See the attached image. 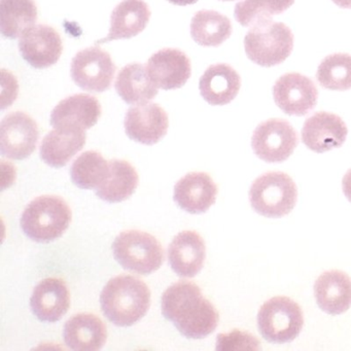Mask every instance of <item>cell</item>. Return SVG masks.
Returning <instances> with one entry per match:
<instances>
[{
  "label": "cell",
  "instance_id": "31",
  "mask_svg": "<svg viewBox=\"0 0 351 351\" xmlns=\"http://www.w3.org/2000/svg\"><path fill=\"white\" fill-rule=\"evenodd\" d=\"M316 79L322 88L332 91L351 89V56L334 54L322 60L316 73Z\"/></svg>",
  "mask_w": 351,
  "mask_h": 351
},
{
  "label": "cell",
  "instance_id": "20",
  "mask_svg": "<svg viewBox=\"0 0 351 351\" xmlns=\"http://www.w3.org/2000/svg\"><path fill=\"white\" fill-rule=\"evenodd\" d=\"M149 18L151 10L145 1L123 0L112 11L108 36L98 40L97 44L134 38L145 29Z\"/></svg>",
  "mask_w": 351,
  "mask_h": 351
},
{
  "label": "cell",
  "instance_id": "28",
  "mask_svg": "<svg viewBox=\"0 0 351 351\" xmlns=\"http://www.w3.org/2000/svg\"><path fill=\"white\" fill-rule=\"evenodd\" d=\"M231 34V21L219 12L203 10L195 14L191 22V36L202 47L221 46Z\"/></svg>",
  "mask_w": 351,
  "mask_h": 351
},
{
  "label": "cell",
  "instance_id": "6",
  "mask_svg": "<svg viewBox=\"0 0 351 351\" xmlns=\"http://www.w3.org/2000/svg\"><path fill=\"white\" fill-rule=\"evenodd\" d=\"M298 199L293 180L283 172H268L254 180L250 186L252 208L263 217L278 219L289 215Z\"/></svg>",
  "mask_w": 351,
  "mask_h": 351
},
{
  "label": "cell",
  "instance_id": "30",
  "mask_svg": "<svg viewBox=\"0 0 351 351\" xmlns=\"http://www.w3.org/2000/svg\"><path fill=\"white\" fill-rule=\"evenodd\" d=\"M293 3L295 0H242L236 5L234 17L244 27H250L272 21L273 16L285 13Z\"/></svg>",
  "mask_w": 351,
  "mask_h": 351
},
{
  "label": "cell",
  "instance_id": "21",
  "mask_svg": "<svg viewBox=\"0 0 351 351\" xmlns=\"http://www.w3.org/2000/svg\"><path fill=\"white\" fill-rule=\"evenodd\" d=\"M106 324L95 314H77L65 322L63 339L73 350H99L106 344Z\"/></svg>",
  "mask_w": 351,
  "mask_h": 351
},
{
  "label": "cell",
  "instance_id": "22",
  "mask_svg": "<svg viewBox=\"0 0 351 351\" xmlns=\"http://www.w3.org/2000/svg\"><path fill=\"white\" fill-rule=\"evenodd\" d=\"M240 87L241 77L225 63L209 66L199 82L201 96L210 106L229 104L239 93Z\"/></svg>",
  "mask_w": 351,
  "mask_h": 351
},
{
  "label": "cell",
  "instance_id": "13",
  "mask_svg": "<svg viewBox=\"0 0 351 351\" xmlns=\"http://www.w3.org/2000/svg\"><path fill=\"white\" fill-rule=\"evenodd\" d=\"M124 125L129 138L141 145H153L167 134L169 119L159 104H143L129 108Z\"/></svg>",
  "mask_w": 351,
  "mask_h": 351
},
{
  "label": "cell",
  "instance_id": "24",
  "mask_svg": "<svg viewBox=\"0 0 351 351\" xmlns=\"http://www.w3.org/2000/svg\"><path fill=\"white\" fill-rule=\"evenodd\" d=\"M87 135L82 129H55L45 136L40 158L47 165L62 168L85 147Z\"/></svg>",
  "mask_w": 351,
  "mask_h": 351
},
{
  "label": "cell",
  "instance_id": "5",
  "mask_svg": "<svg viewBox=\"0 0 351 351\" xmlns=\"http://www.w3.org/2000/svg\"><path fill=\"white\" fill-rule=\"evenodd\" d=\"M248 58L263 67L280 64L293 49V34L283 23L272 21L256 24L244 38Z\"/></svg>",
  "mask_w": 351,
  "mask_h": 351
},
{
  "label": "cell",
  "instance_id": "26",
  "mask_svg": "<svg viewBox=\"0 0 351 351\" xmlns=\"http://www.w3.org/2000/svg\"><path fill=\"white\" fill-rule=\"evenodd\" d=\"M108 180L96 190L98 198L108 203H120L130 198L138 186V174L135 168L123 160L110 161Z\"/></svg>",
  "mask_w": 351,
  "mask_h": 351
},
{
  "label": "cell",
  "instance_id": "25",
  "mask_svg": "<svg viewBox=\"0 0 351 351\" xmlns=\"http://www.w3.org/2000/svg\"><path fill=\"white\" fill-rule=\"evenodd\" d=\"M114 89L128 104H143L158 95V87L152 82L145 65L131 63L117 77Z\"/></svg>",
  "mask_w": 351,
  "mask_h": 351
},
{
  "label": "cell",
  "instance_id": "3",
  "mask_svg": "<svg viewBox=\"0 0 351 351\" xmlns=\"http://www.w3.org/2000/svg\"><path fill=\"white\" fill-rule=\"evenodd\" d=\"M71 219L73 213L64 199L58 196H42L27 205L20 225L29 239L38 243H49L66 232Z\"/></svg>",
  "mask_w": 351,
  "mask_h": 351
},
{
  "label": "cell",
  "instance_id": "23",
  "mask_svg": "<svg viewBox=\"0 0 351 351\" xmlns=\"http://www.w3.org/2000/svg\"><path fill=\"white\" fill-rule=\"evenodd\" d=\"M316 303L330 315L344 313L351 306V278L342 271L322 273L314 285Z\"/></svg>",
  "mask_w": 351,
  "mask_h": 351
},
{
  "label": "cell",
  "instance_id": "14",
  "mask_svg": "<svg viewBox=\"0 0 351 351\" xmlns=\"http://www.w3.org/2000/svg\"><path fill=\"white\" fill-rule=\"evenodd\" d=\"M145 67L152 82L165 91L184 87L192 75L190 59L178 49L159 51L149 59Z\"/></svg>",
  "mask_w": 351,
  "mask_h": 351
},
{
  "label": "cell",
  "instance_id": "19",
  "mask_svg": "<svg viewBox=\"0 0 351 351\" xmlns=\"http://www.w3.org/2000/svg\"><path fill=\"white\" fill-rule=\"evenodd\" d=\"M30 307L42 322H58L71 307V293L66 283L53 277L40 281L30 298Z\"/></svg>",
  "mask_w": 351,
  "mask_h": 351
},
{
  "label": "cell",
  "instance_id": "4",
  "mask_svg": "<svg viewBox=\"0 0 351 351\" xmlns=\"http://www.w3.org/2000/svg\"><path fill=\"white\" fill-rule=\"evenodd\" d=\"M112 247L117 262L125 270L136 274H152L159 270L164 262L161 243L147 232H122L117 236Z\"/></svg>",
  "mask_w": 351,
  "mask_h": 351
},
{
  "label": "cell",
  "instance_id": "1",
  "mask_svg": "<svg viewBox=\"0 0 351 351\" xmlns=\"http://www.w3.org/2000/svg\"><path fill=\"white\" fill-rule=\"evenodd\" d=\"M162 314L189 339L206 338L219 324V312L196 283L178 281L164 291Z\"/></svg>",
  "mask_w": 351,
  "mask_h": 351
},
{
  "label": "cell",
  "instance_id": "35",
  "mask_svg": "<svg viewBox=\"0 0 351 351\" xmlns=\"http://www.w3.org/2000/svg\"><path fill=\"white\" fill-rule=\"evenodd\" d=\"M335 5L342 9H351V0H332Z\"/></svg>",
  "mask_w": 351,
  "mask_h": 351
},
{
  "label": "cell",
  "instance_id": "29",
  "mask_svg": "<svg viewBox=\"0 0 351 351\" xmlns=\"http://www.w3.org/2000/svg\"><path fill=\"white\" fill-rule=\"evenodd\" d=\"M110 162L101 154L88 151L82 154L71 168V178L73 184L84 190H97L110 176Z\"/></svg>",
  "mask_w": 351,
  "mask_h": 351
},
{
  "label": "cell",
  "instance_id": "17",
  "mask_svg": "<svg viewBox=\"0 0 351 351\" xmlns=\"http://www.w3.org/2000/svg\"><path fill=\"white\" fill-rule=\"evenodd\" d=\"M217 186L204 172H192L178 180L173 199L178 207L192 215L206 213L215 203Z\"/></svg>",
  "mask_w": 351,
  "mask_h": 351
},
{
  "label": "cell",
  "instance_id": "34",
  "mask_svg": "<svg viewBox=\"0 0 351 351\" xmlns=\"http://www.w3.org/2000/svg\"><path fill=\"white\" fill-rule=\"evenodd\" d=\"M172 5H180V7H186V5H195L198 0H167Z\"/></svg>",
  "mask_w": 351,
  "mask_h": 351
},
{
  "label": "cell",
  "instance_id": "7",
  "mask_svg": "<svg viewBox=\"0 0 351 351\" xmlns=\"http://www.w3.org/2000/svg\"><path fill=\"white\" fill-rule=\"evenodd\" d=\"M303 324L301 307L287 297L272 298L258 310V332L270 343L291 342L299 336Z\"/></svg>",
  "mask_w": 351,
  "mask_h": 351
},
{
  "label": "cell",
  "instance_id": "36",
  "mask_svg": "<svg viewBox=\"0 0 351 351\" xmlns=\"http://www.w3.org/2000/svg\"><path fill=\"white\" fill-rule=\"evenodd\" d=\"M223 1H234V0H223Z\"/></svg>",
  "mask_w": 351,
  "mask_h": 351
},
{
  "label": "cell",
  "instance_id": "11",
  "mask_svg": "<svg viewBox=\"0 0 351 351\" xmlns=\"http://www.w3.org/2000/svg\"><path fill=\"white\" fill-rule=\"evenodd\" d=\"M275 104L289 116L303 117L314 110L318 91L312 80L300 73H287L273 87Z\"/></svg>",
  "mask_w": 351,
  "mask_h": 351
},
{
  "label": "cell",
  "instance_id": "10",
  "mask_svg": "<svg viewBox=\"0 0 351 351\" xmlns=\"http://www.w3.org/2000/svg\"><path fill=\"white\" fill-rule=\"evenodd\" d=\"M40 131L36 121L23 112H11L1 121L0 152L3 157L24 160L34 154Z\"/></svg>",
  "mask_w": 351,
  "mask_h": 351
},
{
  "label": "cell",
  "instance_id": "33",
  "mask_svg": "<svg viewBox=\"0 0 351 351\" xmlns=\"http://www.w3.org/2000/svg\"><path fill=\"white\" fill-rule=\"evenodd\" d=\"M342 186L345 196L351 202V169L345 174L342 180Z\"/></svg>",
  "mask_w": 351,
  "mask_h": 351
},
{
  "label": "cell",
  "instance_id": "27",
  "mask_svg": "<svg viewBox=\"0 0 351 351\" xmlns=\"http://www.w3.org/2000/svg\"><path fill=\"white\" fill-rule=\"evenodd\" d=\"M38 21V7L34 0H1L0 30L10 40L22 36Z\"/></svg>",
  "mask_w": 351,
  "mask_h": 351
},
{
  "label": "cell",
  "instance_id": "32",
  "mask_svg": "<svg viewBox=\"0 0 351 351\" xmlns=\"http://www.w3.org/2000/svg\"><path fill=\"white\" fill-rule=\"evenodd\" d=\"M261 349L260 342L250 332L233 330L230 334H219L217 339V350H241Z\"/></svg>",
  "mask_w": 351,
  "mask_h": 351
},
{
  "label": "cell",
  "instance_id": "2",
  "mask_svg": "<svg viewBox=\"0 0 351 351\" xmlns=\"http://www.w3.org/2000/svg\"><path fill=\"white\" fill-rule=\"evenodd\" d=\"M100 304L104 316L117 326H131L145 317L151 306V291L141 279L119 275L102 289Z\"/></svg>",
  "mask_w": 351,
  "mask_h": 351
},
{
  "label": "cell",
  "instance_id": "12",
  "mask_svg": "<svg viewBox=\"0 0 351 351\" xmlns=\"http://www.w3.org/2000/svg\"><path fill=\"white\" fill-rule=\"evenodd\" d=\"M19 50L24 60L34 69H49L56 64L62 55V38L51 26L34 25L22 34Z\"/></svg>",
  "mask_w": 351,
  "mask_h": 351
},
{
  "label": "cell",
  "instance_id": "18",
  "mask_svg": "<svg viewBox=\"0 0 351 351\" xmlns=\"http://www.w3.org/2000/svg\"><path fill=\"white\" fill-rule=\"evenodd\" d=\"M206 246L195 231L178 233L168 247V261L172 270L182 278L196 276L204 266Z\"/></svg>",
  "mask_w": 351,
  "mask_h": 351
},
{
  "label": "cell",
  "instance_id": "9",
  "mask_svg": "<svg viewBox=\"0 0 351 351\" xmlns=\"http://www.w3.org/2000/svg\"><path fill=\"white\" fill-rule=\"evenodd\" d=\"M252 145L263 161L280 163L289 159L297 147L298 134L287 121L271 119L256 127Z\"/></svg>",
  "mask_w": 351,
  "mask_h": 351
},
{
  "label": "cell",
  "instance_id": "16",
  "mask_svg": "<svg viewBox=\"0 0 351 351\" xmlns=\"http://www.w3.org/2000/svg\"><path fill=\"white\" fill-rule=\"evenodd\" d=\"M347 132L346 125L340 117L319 112L306 120L302 129V141L311 151L324 153L342 147Z\"/></svg>",
  "mask_w": 351,
  "mask_h": 351
},
{
  "label": "cell",
  "instance_id": "8",
  "mask_svg": "<svg viewBox=\"0 0 351 351\" xmlns=\"http://www.w3.org/2000/svg\"><path fill=\"white\" fill-rule=\"evenodd\" d=\"M116 71L110 55L99 47H91L77 53L71 66V79L75 84L93 93H102L110 89Z\"/></svg>",
  "mask_w": 351,
  "mask_h": 351
},
{
  "label": "cell",
  "instance_id": "15",
  "mask_svg": "<svg viewBox=\"0 0 351 351\" xmlns=\"http://www.w3.org/2000/svg\"><path fill=\"white\" fill-rule=\"evenodd\" d=\"M101 116V104L88 94L69 96L57 104L51 114V126L55 129L88 130L97 124Z\"/></svg>",
  "mask_w": 351,
  "mask_h": 351
}]
</instances>
